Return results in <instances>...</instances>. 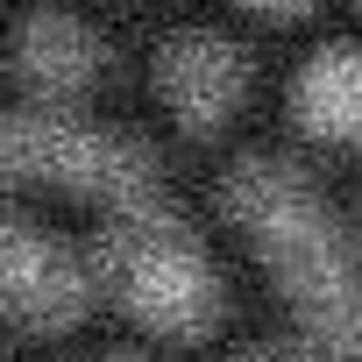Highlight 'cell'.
I'll use <instances>...</instances> for the list:
<instances>
[{"mask_svg": "<svg viewBox=\"0 0 362 362\" xmlns=\"http://www.w3.org/2000/svg\"><path fill=\"white\" fill-rule=\"evenodd\" d=\"M228 206L242 214V228L277 263V277H284L298 320L313 327V341H327L334 355H355L362 348V277H355L341 228L305 192V177L277 156H242L228 170Z\"/></svg>", "mask_w": 362, "mask_h": 362, "instance_id": "6da1fadb", "label": "cell"}, {"mask_svg": "<svg viewBox=\"0 0 362 362\" xmlns=\"http://www.w3.org/2000/svg\"><path fill=\"white\" fill-rule=\"evenodd\" d=\"M100 270L121 291V305L142 313L149 327H199L214 313V277H206L199 249L177 235L163 214H149L135 199L100 235Z\"/></svg>", "mask_w": 362, "mask_h": 362, "instance_id": "7a4b0ae2", "label": "cell"}, {"mask_svg": "<svg viewBox=\"0 0 362 362\" xmlns=\"http://www.w3.org/2000/svg\"><path fill=\"white\" fill-rule=\"evenodd\" d=\"M0 177H57V185L114 192L128 206L149 177V156L128 135L64 114H0Z\"/></svg>", "mask_w": 362, "mask_h": 362, "instance_id": "3957f363", "label": "cell"}, {"mask_svg": "<svg viewBox=\"0 0 362 362\" xmlns=\"http://www.w3.org/2000/svg\"><path fill=\"white\" fill-rule=\"evenodd\" d=\"M0 313H15L29 327H71L86 313V270L43 242L29 221L0 214Z\"/></svg>", "mask_w": 362, "mask_h": 362, "instance_id": "277c9868", "label": "cell"}, {"mask_svg": "<svg viewBox=\"0 0 362 362\" xmlns=\"http://www.w3.org/2000/svg\"><path fill=\"white\" fill-rule=\"evenodd\" d=\"M242 78H249L242 50H235L228 36H214V29H177V36L156 50V86H163V100L177 107L185 128L221 121V114L242 100Z\"/></svg>", "mask_w": 362, "mask_h": 362, "instance_id": "5b68a950", "label": "cell"}, {"mask_svg": "<svg viewBox=\"0 0 362 362\" xmlns=\"http://www.w3.org/2000/svg\"><path fill=\"white\" fill-rule=\"evenodd\" d=\"M8 57H15V71H22L36 93H78V86L107 64L100 36H93L86 22H71V15H22L15 36H8Z\"/></svg>", "mask_w": 362, "mask_h": 362, "instance_id": "8992f818", "label": "cell"}, {"mask_svg": "<svg viewBox=\"0 0 362 362\" xmlns=\"http://www.w3.org/2000/svg\"><path fill=\"white\" fill-rule=\"evenodd\" d=\"M298 114L320 135H362V43H327L298 71Z\"/></svg>", "mask_w": 362, "mask_h": 362, "instance_id": "52a82bcc", "label": "cell"}, {"mask_svg": "<svg viewBox=\"0 0 362 362\" xmlns=\"http://www.w3.org/2000/svg\"><path fill=\"white\" fill-rule=\"evenodd\" d=\"M249 362H284V355H249Z\"/></svg>", "mask_w": 362, "mask_h": 362, "instance_id": "ba28073f", "label": "cell"}, {"mask_svg": "<svg viewBox=\"0 0 362 362\" xmlns=\"http://www.w3.org/2000/svg\"><path fill=\"white\" fill-rule=\"evenodd\" d=\"M355 355H362V348H355Z\"/></svg>", "mask_w": 362, "mask_h": 362, "instance_id": "9c48e42d", "label": "cell"}]
</instances>
